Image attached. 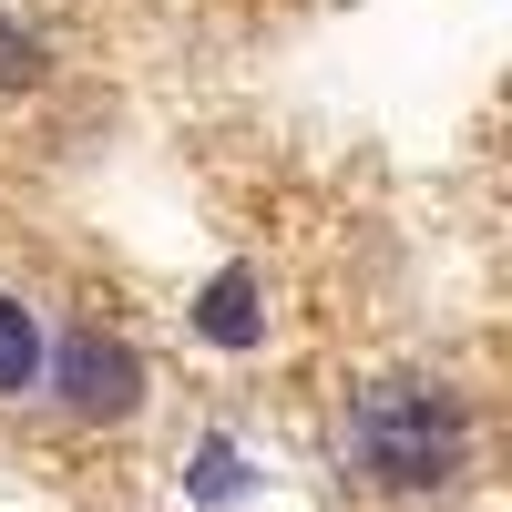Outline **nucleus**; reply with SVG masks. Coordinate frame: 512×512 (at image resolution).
<instances>
[{
  "mask_svg": "<svg viewBox=\"0 0 512 512\" xmlns=\"http://www.w3.org/2000/svg\"><path fill=\"white\" fill-rule=\"evenodd\" d=\"M185 492H195V502H236V492H246L236 441H205V451H195V472H185Z\"/></svg>",
  "mask_w": 512,
  "mask_h": 512,
  "instance_id": "39448f33",
  "label": "nucleus"
},
{
  "mask_svg": "<svg viewBox=\"0 0 512 512\" xmlns=\"http://www.w3.org/2000/svg\"><path fill=\"white\" fill-rule=\"evenodd\" d=\"M41 379H52L62 410L93 420V431H123V420L144 410V390H154L144 349H134V338H113V328H72L62 349H41Z\"/></svg>",
  "mask_w": 512,
  "mask_h": 512,
  "instance_id": "f03ea898",
  "label": "nucleus"
},
{
  "mask_svg": "<svg viewBox=\"0 0 512 512\" xmlns=\"http://www.w3.org/2000/svg\"><path fill=\"white\" fill-rule=\"evenodd\" d=\"M41 72H52V52H41V31H21V21H0V93H31Z\"/></svg>",
  "mask_w": 512,
  "mask_h": 512,
  "instance_id": "423d86ee",
  "label": "nucleus"
},
{
  "mask_svg": "<svg viewBox=\"0 0 512 512\" xmlns=\"http://www.w3.org/2000/svg\"><path fill=\"white\" fill-rule=\"evenodd\" d=\"M41 390V318H31V297L0 287V400H21Z\"/></svg>",
  "mask_w": 512,
  "mask_h": 512,
  "instance_id": "20e7f679",
  "label": "nucleus"
},
{
  "mask_svg": "<svg viewBox=\"0 0 512 512\" xmlns=\"http://www.w3.org/2000/svg\"><path fill=\"white\" fill-rule=\"evenodd\" d=\"M461 451H472V410L441 379H369L349 400V461L379 492H441L461 482Z\"/></svg>",
  "mask_w": 512,
  "mask_h": 512,
  "instance_id": "f257e3e1",
  "label": "nucleus"
},
{
  "mask_svg": "<svg viewBox=\"0 0 512 512\" xmlns=\"http://www.w3.org/2000/svg\"><path fill=\"white\" fill-rule=\"evenodd\" d=\"M195 338L205 349H256V338H267V277L256 267H216L195 287Z\"/></svg>",
  "mask_w": 512,
  "mask_h": 512,
  "instance_id": "7ed1b4c3",
  "label": "nucleus"
}]
</instances>
